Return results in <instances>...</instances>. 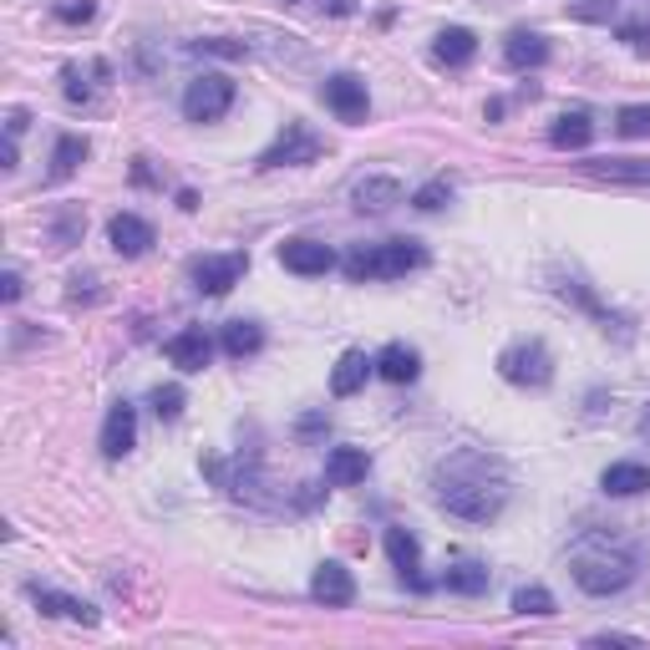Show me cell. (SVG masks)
<instances>
[{"label": "cell", "instance_id": "28", "mask_svg": "<svg viewBox=\"0 0 650 650\" xmlns=\"http://www.w3.org/2000/svg\"><path fill=\"white\" fill-rule=\"evenodd\" d=\"M620 11V0H564V16L585 21V26H610Z\"/></svg>", "mask_w": 650, "mask_h": 650}, {"label": "cell", "instance_id": "13", "mask_svg": "<svg viewBox=\"0 0 650 650\" xmlns=\"http://www.w3.org/2000/svg\"><path fill=\"white\" fill-rule=\"evenodd\" d=\"M402 199H407V188L397 184V178H387V173H372V178H361V184L351 188L357 214H387V209H397Z\"/></svg>", "mask_w": 650, "mask_h": 650}, {"label": "cell", "instance_id": "14", "mask_svg": "<svg viewBox=\"0 0 650 650\" xmlns=\"http://www.w3.org/2000/svg\"><path fill=\"white\" fill-rule=\"evenodd\" d=\"M108 239H112V249H117L123 260H138V254L153 249V224H148L142 214H117L108 224Z\"/></svg>", "mask_w": 650, "mask_h": 650}, {"label": "cell", "instance_id": "3", "mask_svg": "<svg viewBox=\"0 0 650 650\" xmlns=\"http://www.w3.org/2000/svg\"><path fill=\"white\" fill-rule=\"evenodd\" d=\"M422 264H427V249H422L417 239H387V245L351 249L341 260V270L351 285H366V279H402V275H412V270H422Z\"/></svg>", "mask_w": 650, "mask_h": 650}, {"label": "cell", "instance_id": "41", "mask_svg": "<svg viewBox=\"0 0 650 650\" xmlns=\"http://www.w3.org/2000/svg\"><path fill=\"white\" fill-rule=\"evenodd\" d=\"M321 427H325V417H300V433H305V437L321 433Z\"/></svg>", "mask_w": 650, "mask_h": 650}, {"label": "cell", "instance_id": "22", "mask_svg": "<svg viewBox=\"0 0 650 650\" xmlns=\"http://www.w3.org/2000/svg\"><path fill=\"white\" fill-rule=\"evenodd\" d=\"M600 488L610 498H635V493H646L650 488V467L646 463H610L600 473Z\"/></svg>", "mask_w": 650, "mask_h": 650}, {"label": "cell", "instance_id": "29", "mask_svg": "<svg viewBox=\"0 0 650 650\" xmlns=\"http://www.w3.org/2000/svg\"><path fill=\"white\" fill-rule=\"evenodd\" d=\"M452 193H458V188H452V178H427V184L412 193V209H422V214H437V209H448V203H452Z\"/></svg>", "mask_w": 650, "mask_h": 650}, {"label": "cell", "instance_id": "10", "mask_svg": "<svg viewBox=\"0 0 650 650\" xmlns=\"http://www.w3.org/2000/svg\"><path fill=\"white\" fill-rule=\"evenodd\" d=\"M163 357H168L178 372H203V366L214 361V341H209V330H203V325H188V330L168 336Z\"/></svg>", "mask_w": 650, "mask_h": 650}, {"label": "cell", "instance_id": "40", "mask_svg": "<svg viewBox=\"0 0 650 650\" xmlns=\"http://www.w3.org/2000/svg\"><path fill=\"white\" fill-rule=\"evenodd\" d=\"M26 123H32V117H26V112H11V117H5V133H11V138H21V133H26Z\"/></svg>", "mask_w": 650, "mask_h": 650}, {"label": "cell", "instance_id": "4", "mask_svg": "<svg viewBox=\"0 0 650 650\" xmlns=\"http://www.w3.org/2000/svg\"><path fill=\"white\" fill-rule=\"evenodd\" d=\"M498 376L509 382V387H549L554 382V357H549V346L539 336H528V341H513L498 351Z\"/></svg>", "mask_w": 650, "mask_h": 650}, {"label": "cell", "instance_id": "15", "mask_svg": "<svg viewBox=\"0 0 650 650\" xmlns=\"http://www.w3.org/2000/svg\"><path fill=\"white\" fill-rule=\"evenodd\" d=\"M32 595V604L41 610V615H62V620H77V625H97V604H87V600H77V595H62V589H41V585H32L26 589Z\"/></svg>", "mask_w": 650, "mask_h": 650}, {"label": "cell", "instance_id": "7", "mask_svg": "<svg viewBox=\"0 0 650 650\" xmlns=\"http://www.w3.org/2000/svg\"><path fill=\"white\" fill-rule=\"evenodd\" d=\"M249 270V254L245 249H234V254H203L193 260V290L199 295H229Z\"/></svg>", "mask_w": 650, "mask_h": 650}, {"label": "cell", "instance_id": "9", "mask_svg": "<svg viewBox=\"0 0 650 650\" xmlns=\"http://www.w3.org/2000/svg\"><path fill=\"white\" fill-rule=\"evenodd\" d=\"M279 264L290 270V275H330L336 270V249L330 245H315V239H285L279 245Z\"/></svg>", "mask_w": 650, "mask_h": 650}, {"label": "cell", "instance_id": "12", "mask_svg": "<svg viewBox=\"0 0 650 650\" xmlns=\"http://www.w3.org/2000/svg\"><path fill=\"white\" fill-rule=\"evenodd\" d=\"M133 448H138V412L127 402H117L108 412V422H102V458L117 463V458H127Z\"/></svg>", "mask_w": 650, "mask_h": 650}, {"label": "cell", "instance_id": "19", "mask_svg": "<svg viewBox=\"0 0 650 650\" xmlns=\"http://www.w3.org/2000/svg\"><path fill=\"white\" fill-rule=\"evenodd\" d=\"M417 372H422V357L407 341L382 346V357H376V376H382V382H391V387H407V382H417Z\"/></svg>", "mask_w": 650, "mask_h": 650}, {"label": "cell", "instance_id": "20", "mask_svg": "<svg viewBox=\"0 0 650 650\" xmlns=\"http://www.w3.org/2000/svg\"><path fill=\"white\" fill-rule=\"evenodd\" d=\"M372 372H376V357H366V351H346V357L336 361V372H330V397H357Z\"/></svg>", "mask_w": 650, "mask_h": 650}, {"label": "cell", "instance_id": "17", "mask_svg": "<svg viewBox=\"0 0 650 650\" xmlns=\"http://www.w3.org/2000/svg\"><path fill=\"white\" fill-rule=\"evenodd\" d=\"M366 473H372L366 448H330V458H325V483L330 488H357V483H366Z\"/></svg>", "mask_w": 650, "mask_h": 650}, {"label": "cell", "instance_id": "18", "mask_svg": "<svg viewBox=\"0 0 650 650\" xmlns=\"http://www.w3.org/2000/svg\"><path fill=\"white\" fill-rule=\"evenodd\" d=\"M589 178H604V184H630V188H650V158H595L585 163Z\"/></svg>", "mask_w": 650, "mask_h": 650}, {"label": "cell", "instance_id": "1", "mask_svg": "<svg viewBox=\"0 0 650 650\" xmlns=\"http://www.w3.org/2000/svg\"><path fill=\"white\" fill-rule=\"evenodd\" d=\"M509 467L483 448H458L433 467V498L463 524H493L509 509Z\"/></svg>", "mask_w": 650, "mask_h": 650}, {"label": "cell", "instance_id": "5", "mask_svg": "<svg viewBox=\"0 0 650 650\" xmlns=\"http://www.w3.org/2000/svg\"><path fill=\"white\" fill-rule=\"evenodd\" d=\"M229 108H234V82L224 72H203V77L188 82V92H184L188 123H218Z\"/></svg>", "mask_w": 650, "mask_h": 650}, {"label": "cell", "instance_id": "36", "mask_svg": "<svg viewBox=\"0 0 650 650\" xmlns=\"http://www.w3.org/2000/svg\"><path fill=\"white\" fill-rule=\"evenodd\" d=\"M77 234H82V214H77V209H66V214L57 218L51 239H57V249H72V245H77Z\"/></svg>", "mask_w": 650, "mask_h": 650}, {"label": "cell", "instance_id": "38", "mask_svg": "<svg viewBox=\"0 0 650 650\" xmlns=\"http://www.w3.org/2000/svg\"><path fill=\"white\" fill-rule=\"evenodd\" d=\"M21 290H26V285H21V275H16V270H5V279H0V295H5V300H21Z\"/></svg>", "mask_w": 650, "mask_h": 650}, {"label": "cell", "instance_id": "33", "mask_svg": "<svg viewBox=\"0 0 650 650\" xmlns=\"http://www.w3.org/2000/svg\"><path fill=\"white\" fill-rule=\"evenodd\" d=\"M184 387H158L153 391V412H158V422H178L184 417Z\"/></svg>", "mask_w": 650, "mask_h": 650}, {"label": "cell", "instance_id": "16", "mask_svg": "<svg viewBox=\"0 0 650 650\" xmlns=\"http://www.w3.org/2000/svg\"><path fill=\"white\" fill-rule=\"evenodd\" d=\"M387 559L412 589H427V579H422V543L407 528H387Z\"/></svg>", "mask_w": 650, "mask_h": 650}, {"label": "cell", "instance_id": "21", "mask_svg": "<svg viewBox=\"0 0 650 650\" xmlns=\"http://www.w3.org/2000/svg\"><path fill=\"white\" fill-rule=\"evenodd\" d=\"M503 62H509L513 72H534V66L549 62V41H543L539 32H509V41H503Z\"/></svg>", "mask_w": 650, "mask_h": 650}, {"label": "cell", "instance_id": "2", "mask_svg": "<svg viewBox=\"0 0 650 650\" xmlns=\"http://www.w3.org/2000/svg\"><path fill=\"white\" fill-rule=\"evenodd\" d=\"M635 570H640L635 549H620V543H610V539H585L570 554L574 585L585 589V595H595V600H604V595H620V589L635 579Z\"/></svg>", "mask_w": 650, "mask_h": 650}, {"label": "cell", "instance_id": "34", "mask_svg": "<svg viewBox=\"0 0 650 650\" xmlns=\"http://www.w3.org/2000/svg\"><path fill=\"white\" fill-rule=\"evenodd\" d=\"M51 16L66 21V26H87V21L97 16V0H57V5H51Z\"/></svg>", "mask_w": 650, "mask_h": 650}, {"label": "cell", "instance_id": "42", "mask_svg": "<svg viewBox=\"0 0 650 650\" xmlns=\"http://www.w3.org/2000/svg\"><path fill=\"white\" fill-rule=\"evenodd\" d=\"M285 5H295V0H285Z\"/></svg>", "mask_w": 650, "mask_h": 650}, {"label": "cell", "instance_id": "31", "mask_svg": "<svg viewBox=\"0 0 650 650\" xmlns=\"http://www.w3.org/2000/svg\"><path fill=\"white\" fill-rule=\"evenodd\" d=\"M615 133H620V138H650V102L620 108L615 112Z\"/></svg>", "mask_w": 650, "mask_h": 650}, {"label": "cell", "instance_id": "35", "mask_svg": "<svg viewBox=\"0 0 650 650\" xmlns=\"http://www.w3.org/2000/svg\"><path fill=\"white\" fill-rule=\"evenodd\" d=\"M615 36H620V41H625V47H635V51H650V11H646V16L620 21V26H615Z\"/></svg>", "mask_w": 650, "mask_h": 650}, {"label": "cell", "instance_id": "11", "mask_svg": "<svg viewBox=\"0 0 650 650\" xmlns=\"http://www.w3.org/2000/svg\"><path fill=\"white\" fill-rule=\"evenodd\" d=\"M310 595H315L321 604H330V610H346V604L357 600V579H351L346 564L325 559L321 570H315V579H310Z\"/></svg>", "mask_w": 650, "mask_h": 650}, {"label": "cell", "instance_id": "30", "mask_svg": "<svg viewBox=\"0 0 650 650\" xmlns=\"http://www.w3.org/2000/svg\"><path fill=\"white\" fill-rule=\"evenodd\" d=\"M513 610L518 615H554V595L543 585H524V589H513Z\"/></svg>", "mask_w": 650, "mask_h": 650}, {"label": "cell", "instance_id": "8", "mask_svg": "<svg viewBox=\"0 0 650 650\" xmlns=\"http://www.w3.org/2000/svg\"><path fill=\"white\" fill-rule=\"evenodd\" d=\"M321 97H325V108L336 112L341 123H366V112H372V97H366V82L361 77H351V72H336V77H325V87H321Z\"/></svg>", "mask_w": 650, "mask_h": 650}, {"label": "cell", "instance_id": "32", "mask_svg": "<svg viewBox=\"0 0 650 650\" xmlns=\"http://www.w3.org/2000/svg\"><path fill=\"white\" fill-rule=\"evenodd\" d=\"M188 51H199V57H224V62H239V57H249V41H229V36H203V41H193Z\"/></svg>", "mask_w": 650, "mask_h": 650}, {"label": "cell", "instance_id": "39", "mask_svg": "<svg viewBox=\"0 0 650 650\" xmlns=\"http://www.w3.org/2000/svg\"><path fill=\"white\" fill-rule=\"evenodd\" d=\"M330 16H357V0H321Z\"/></svg>", "mask_w": 650, "mask_h": 650}, {"label": "cell", "instance_id": "24", "mask_svg": "<svg viewBox=\"0 0 650 650\" xmlns=\"http://www.w3.org/2000/svg\"><path fill=\"white\" fill-rule=\"evenodd\" d=\"M589 138H595L589 112H564V117L549 127V142H554L559 153H579V148H589Z\"/></svg>", "mask_w": 650, "mask_h": 650}, {"label": "cell", "instance_id": "26", "mask_svg": "<svg viewBox=\"0 0 650 650\" xmlns=\"http://www.w3.org/2000/svg\"><path fill=\"white\" fill-rule=\"evenodd\" d=\"M442 585H448L452 595H488L493 574H488V564H478V559H458V564H448Z\"/></svg>", "mask_w": 650, "mask_h": 650}, {"label": "cell", "instance_id": "37", "mask_svg": "<svg viewBox=\"0 0 650 650\" xmlns=\"http://www.w3.org/2000/svg\"><path fill=\"white\" fill-rule=\"evenodd\" d=\"M62 82H66V102H92V87L82 82V72H77V66H66V72H62Z\"/></svg>", "mask_w": 650, "mask_h": 650}, {"label": "cell", "instance_id": "27", "mask_svg": "<svg viewBox=\"0 0 650 650\" xmlns=\"http://www.w3.org/2000/svg\"><path fill=\"white\" fill-rule=\"evenodd\" d=\"M87 153H92V142L77 138V133H66V138H57V153H51V184H62V178H72V173L87 163Z\"/></svg>", "mask_w": 650, "mask_h": 650}, {"label": "cell", "instance_id": "23", "mask_svg": "<svg viewBox=\"0 0 650 650\" xmlns=\"http://www.w3.org/2000/svg\"><path fill=\"white\" fill-rule=\"evenodd\" d=\"M433 57L442 66H467L473 57H478V36L467 32V26H448V32H437Z\"/></svg>", "mask_w": 650, "mask_h": 650}, {"label": "cell", "instance_id": "6", "mask_svg": "<svg viewBox=\"0 0 650 650\" xmlns=\"http://www.w3.org/2000/svg\"><path fill=\"white\" fill-rule=\"evenodd\" d=\"M321 148H325V142L315 138L305 123H285V133H279L270 148H264L254 168H260V173H270V168H300V163H315V158H321Z\"/></svg>", "mask_w": 650, "mask_h": 650}, {"label": "cell", "instance_id": "25", "mask_svg": "<svg viewBox=\"0 0 650 650\" xmlns=\"http://www.w3.org/2000/svg\"><path fill=\"white\" fill-rule=\"evenodd\" d=\"M218 346H224V357L234 361H249L264 351V330L254 321H229L224 325V336H218Z\"/></svg>", "mask_w": 650, "mask_h": 650}]
</instances>
